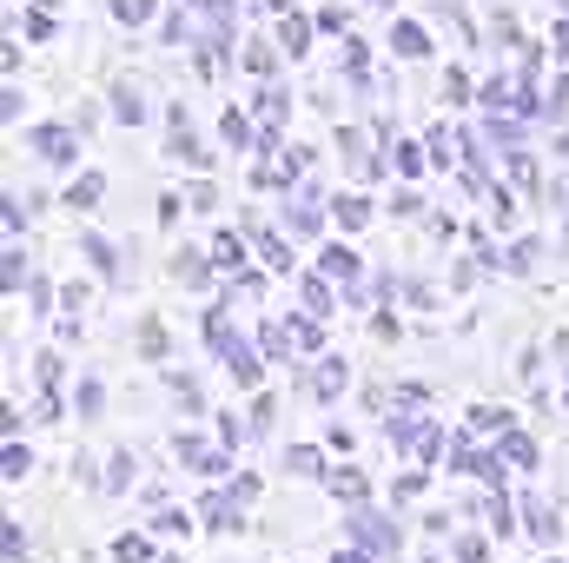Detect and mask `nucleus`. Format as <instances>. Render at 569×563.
I'll return each mask as SVG.
<instances>
[{
  "label": "nucleus",
  "instance_id": "nucleus-1",
  "mask_svg": "<svg viewBox=\"0 0 569 563\" xmlns=\"http://www.w3.org/2000/svg\"><path fill=\"white\" fill-rule=\"evenodd\" d=\"M206 338H212V352L226 358V372H232L239 385H259V378H266L259 352H252V345H246V338L232 332V318H226V312H206Z\"/></svg>",
  "mask_w": 569,
  "mask_h": 563
},
{
  "label": "nucleus",
  "instance_id": "nucleus-2",
  "mask_svg": "<svg viewBox=\"0 0 569 563\" xmlns=\"http://www.w3.org/2000/svg\"><path fill=\"white\" fill-rule=\"evenodd\" d=\"M351 537H358L371 557H391V551H398V524H385L378 511H351Z\"/></svg>",
  "mask_w": 569,
  "mask_h": 563
},
{
  "label": "nucleus",
  "instance_id": "nucleus-3",
  "mask_svg": "<svg viewBox=\"0 0 569 563\" xmlns=\"http://www.w3.org/2000/svg\"><path fill=\"white\" fill-rule=\"evenodd\" d=\"M318 273H325L331 285H345V292H351V285L365 279V259H358L351 246H325V259H318Z\"/></svg>",
  "mask_w": 569,
  "mask_h": 563
},
{
  "label": "nucleus",
  "instance_id": "nucleus-4",
  "mask_svg": "<svg viewBox=\"0 0 569 563\" xmlns=\"http://www.w3.org/2000/svg\"><path fill=\"white\" fill-rule=\"evenodd\" d=\"M33 152L53 159V166H67L80 152V140H73V127H33Z\"/></svg>",
  "mask_w": 569,
  "mask_h": 563
},
{
  "label": "nucleus",
  "instance_id": "nucleus-5",
  "mask_svg": "<svg viewBox=\"0 0 569 563\" xmlns=\"http://www.w3.org/2000/svg\"><path fill=\"white\" fill-rule=\"evenodd\" d=\"M179 464H192V471L219 477V471H226V451H219V444H206V437H179Z\"/></svg>",
  "mask_w": 569,
  "mask_h": 563
},
{
  "label": "nucleus",
  "instance_id": "nucleus-6",
  "mask_svg": "<svg viewBox=\"0 0 569 563\" xmlns=\"http://www.w3.org/2000/svg\"><path fill=\"white\" fill-rule=\"evenodd\" d=\"M246 233H252V239H259V259H266V266H272V273H291V246H284L279 233H266V226H259V219H252V213H246Z\"/></svg>",
  "mask_w": 569,
  "mask_h": 563
},
{
  "label": "nucleus",
  "instance_id": "nucleus-7",
  "mask_svg": "<svg viewBox=\"0 0 569 563\" xmlns=\"http://www.w3.org/2000/svg\"><path fill=\"white\" fill-rule=\"evenodd\" d=\"M246 497H252L246 484H239V491H212V497H206V517H212L219 531H239V504H246Z\"/></svg>",
  "mask_w": 569,
  "mask_h": 563
},
{
  "label": "nucleus",
  "instance_id": "nucleus-8",
  "mask_svg": "<svg viewBox=\"0 0 569 563\" xmlns=\"http://www.w3.org/2000/svg\"><path fill=\"white\" fill-rule=\"evenodd\" d=\"M345 166H351L358 179L378 172V159H371V134H365V127H345Z\"/></svg>",
  "mask_w": 569,
  "mask_h": 563
},
{
  "label": "nucleus",
  "instance_id": "nucleus-9",
  "mask_svg": "<svg viewBox=\"0 0 569 563\" xmlns=\"http://www.w3.org/2000/svg\"><path fill=\"white\" fill-rule=\"evenodd\" d=\"M172 159H186V166H206V152L192 140V127H186V107H172V146H166Z\"/></svg>",
  "mask_w": 569,
  "mask_h": 563
},
{
  "label": "nucleus",
  "instance_id": "nucleus-10",
  "mask_svg": "<svg viewBox=\"0 0 569 563\" xmlns=\"http://www.w3.org/2000/svg\"><path fill=\"white\" fill-rule=\"evenodd\" d=\"M266 152H272V159L259 166V186H284V179H298V166H305L298 152H284V146H266Z\"/></svg>",
  "mask_w": 569,
  "mask_h": 563
},
{
  "label": "nucleus",
  "instance_id": "nucleus-11",
  "mask_svg": "<svg viewBox=\"0 0 569 563\" xmlns=\"http://www.w3.org/2000/svg\"><path fill=\"white\" fill-rule=\"evenodd\" d=\"M298 305L311 312V318H331V279L318 273V279H298Z\"/></svg>",
  "mask_w": 569,
  "mask_h": 563
},
{
  "label": "nucleus",
  "instance_id": "nucleus-12",
  "mask_svg": "<svg viewBox=\"0 0 569 563\" xmlns=\"http://www.w3.org/2000/svg\"><path fill=\"white\" fill-rule=\"evenodd\" d=\"M523 517H530V524H523V531H530V537H537V544H557V511H550V504H543V497H530V504H523Z\"/></svg>",
  "mask_w": 569,
  "mask_h": 563
},
{
  "label": "nucleus",
  "instance_id": "nucleus-13",
  "mask_svg": "<svg viewBox=\"0 0 569 563\" xmlns=\"http://www.w3.org/2000/svg\"><path fill=\"white\" fill-rule=\"evenodd\" d=\"M284 226H291V239H311V233H318V226H325V213H318V206H311V192H305V199H298V206H291V213H284Z\"/></svg>",
  "mask_w": 569,
  "mask_h": 563
},
{
  "label": "nucleus",
  "instance_id": "nucleus-14",
  "mask_svg": "<svg viewBox=\"0 0 569 563\" xmlns=\"http://www.w3.org/2000/svg\"><path fill=\"white\" fill-rule=\"evenodd\" d=\"M345 378H351V372H345V358H325V365L311 372V392H318V398H338V392H345Z\"/></svg>",
  "mask_w": 569,
  "mask_h": 563
},
{
  "label": "nucleus",
  "instance_id": "nucleus-15",
  "mask_svg": "<svg viewBox=\"0 0 569 563\" xmlns=\"http://www.w3.org/2000/svg\"><path fill=\"white\" fill-rule=\"evenodd\" d=\"M391 47H398L405 60H418V53H430V40H425V27H418V20H398V27H391Z\"/></svg>",
  "mask_w": 569,
  "mask_h": 563
},
{
  "label": "nucleus",
  "instance_id": "nucleus-16",
  "mask_svg": "<svg viewBox=\"0 0 569 563\" xmlns=\"http://www.w3.org/2000/svg\"><path fill=\"white\" fill-rule=\"evenodd\" d=\"M212 266H219V259H206V253H179V259H172V273H179L186 285H206L212 279Z\"/></svg>",
  "mask_w": 569,
  "mask_h": 563
},
{
  "label": "nucleus",
  "instance_id": "nucleus-17",
  "mask_svg": "<svg viewBox=\"0 0 569 563\" xmlns=\"http://www.w3.org/2000/svg\"><path fill=\"white\" fill-rule=\"evenodd\" d=\"M305 40H311V20H305V13H284L279 20V47L284 53H305Z\"/></svg>",
  "mask_w": 569,
  "mask_h": 563
},
{
  "label": "nucleus",
  "instance_id": "nucleus-18",
  "mask_svg": "<svg viewBox=\"0 0 569 563\" xmlns=\"http://www.w3.org/2000/svg\"><path fill=\"white\" fill-rule=\"evenodd\" d=\"M219 134H226V146H239V152H246V146H259V127H252L246 113H226V120H219Z\"/></svg>",
  "mask_w": 569,
  "mask_h": 563
},
{
  "label": "nucleus",
  "instance_id": "nucleus-19",
  "mask_svg": "<svg viewBox=\"0 0 569 563\" xmlns=\"http://www.w3.org/2000/svg\"><path fill=\"white\" fill-rule=\"evenodd\" d=\"M212 259H219V273H239V266H246V239H239V233H219Z\"/></svg>",
  "mask_w": 569,
  "mask_h": 563
},
{
  "label": "nucleus",
  "instance_id": "nucleus-20",
  "mask_svg": "<svg viewBox=\"0 0 569 563\" xmlns=\"http://www.w3.org/2000/svg\"><path fill=\"white\" fill-rule=\"evenodd\" d=\"M537 259H543V253H537V239H517V246H510V259H503V273L530 279V273H537Z\"/></svg>",
  "mask_w": 569,
  "mask_h": 563
},
{
  "label": "nucleus",
  "instance_id": "nucleus-21",
  "mask_svg": "<svg viewBox=\"0 0 569 563\" xmlns=\"http://www.w3.org/2000/svg\"><path fill=\"white\" fill-rule=\"evenodd\" d=\"M100 192H107V179H100V172H80V179L67 186V206H93Z\"/></svg>",
  "mask_w": 569,
  "mask_h": 563
},
{
  "label": "nucleus",
  "instance_id": "nucleus-22",
  "mask_svg": "<svg viewBox=\"0 0 569 563\" xmlns=\"http://www.w3.org/2000/svg\"><path fill=\"white\" fill-rule=\"evenodd\" d=\"M503 457H510L517 471H530V464H537V444H530L523 431H503Z\"/></svg>",
  "mask_w": 569,
  "mask_h": 563
},
{
  "label": "nucleus",
  "instance_id": "nucleus-23",
  "mask_svg": "<svg viewBox=\"0 0 569 563\" xmlns=\"http://www.w3.org/2000/svg\"><path fill=\"white\" fill-rule=\"evenodd\" d=\"M87 259L100 266V279H113V273H120V259H113V246H107L100 233H87Z\"/></svg>",
  "mask_w": 569,
  "mask_h": 563
},
{
  "label": "nucleus",
  "instance_id": "nucleus-24",
  "mask_svg": "<svg viewBox=\"0 0 569 563\" xmlns=\"http://www.w3.org/2000/svg\"><path fill=\"white\" fill-rule=\"evenodd\" d=\"M113 113H120L127 127H140V120H146V100L133 93V87H120V93H113Z\"/></svg>",
  "mask_w": 569,
  "mask_h": 563
},
{
  "label": "nucleus",
  "instance_id": "nucleus-25",
  "mask_svg": "<svg viewBox=\"0 0 569 563\" xmlns=\"http://www.w3.org/2000/svg\"><path fill=\"white\" fill-rule=\"evenodd\" d=\"M490 140L517 146V140H523V120H517V113H490Z\"/></svg>",
  "mask_w": 569,
  "mask_h": 563
},
{
  "label": "nucleus",
  "instance_id": "nucleus-26",
  "mask_svg": "<svg viewBox=\"0 0 569 563\" xmlns=\"http://www.w3.org/2000/svg\"><path fill=\"white\" fill-rule=\"evenodd\" d=\"M457 134H450V127H430V159H437V166H450V159H457Z\"/></svg>",
  "mask_w": 569,
  "mask_h": 563
},
{
  "label": "nucleus",
  "instance_id": "nucleus-27",
  "mask_svg": "<svg viewBox=\"0 0 569 563\" xmlns=\"http://www.w3.org/2000/svg\"><path fill=\"white\" fill-rule=\"evenodd\" d=\"M331 213H338V226H345V233H358V226L371 219V206H365V199H338Z\"/></svg>",
  "mask_w": 569,
  "mask_h": 563
},
{
  "label": "nucleus",
  "instance_id": "nucleus-28",
  "mask_svg": "<svg viewBox=\"0 0 569 563\" xmlns=\"http://www.w3.org/2000/svg\"><path fill=\"white\" fill-rule=\"evenodd\" d=\"M140 352L146 358H166V332H159V318H146L140 325Z\"/></svg>",
  "mask_w": 569,
  "mask_h": 563
},
{
  "label": "nucleus",
  "instance_id": "nucleus-29",
  "mask_svg": "<svg viewBox=\"0 0 569 563\" xmlns=\"http://www.w3.org/2000/svg\"><path fill=\"white\" fill-rule=\"evenodd\" d=\"M266 352L284 358V352H298V338H291V325H266Z\"/></svg>",
  "mask_w": 569,
  "mask_h": 563
},
{
  "label": "nucleus",
  "instance_id": "nucleus-30",
  "mask_svg": "<svg viewBox=\"0 0 569 563\" xmlns=\"http://www.w3.org/2000/svg\"><path fill=\"white\" fill-rule=\"evenodd\" d=\"M510 179L530 192V186H537V159H530V152H510Z\"/></svg>",
  "mask_w": 569,
  "mask_h": 563
},
{
  "label": "nucleus",
  "instance_id": "nucleus-31",
  "mask_svg": "<svg viewBox=\"0 0 569 563\" xmlns=\"http://www.w3.org/2000/svg\"><path fill=\"white\" fill-rule=\"evenodd\" d=\"M133 471H140V464L120 451V457H113V471H107V491H127V484H133Z\"/></svg>",
  "mask_w": 569,
  "mask_h": 563
},
{
  "label": "nucleus",
  "instance_id": "nucleus-32",
  "mask_svg": "<svg viewBox=\"0 0 569 563\" xmlns=\"http://www.w3.org/2000/svg\"><path fill=\"white\" fill-rule=\"evenodd\" d=\"M331 491H338V497H351V504H358V497H365V477H358V471H331Z\"/></svg>",
  "mask_w": 569,
  "mask_h": 563
},
{
  "label": "nucleus",
  "instance_id": "nucleus-33",
  "mask_svg": "<svg viewBox=\"0 0 569 563\" xmlns=\"http://www.w3.org/2000/svg\"><path fill=\"white\" fill-rule=\"evenodd\" d=\"M543 113H550V120H569V80H557V87L543 93Z\"/></svg>",
  "mask_w": 569,
  "mask_h": 563
},
{
  "label": "nucleus",
  "instance_id": "nucleus-34",
  "mask_svg": "<svg viewBox=\"0 0 569 563\" xmlns=\"http://www.w3.org/2000/svg\"><path fill=\"white\" fill-rule=\"evenodd\" d=\"M113 557H120V563H146V557H152V544H146V537H120V544H113Z\"/></svg>",
  "mask_w": 569,
  "mask_h": 563
},
{
  "label": "nucleus",
  "instance_id": "nucleus-35",
  "mask_svg": "<svg viewBox=\"0 0 569 563\" xmlns=\"http://www.w3.org/2000/svg\"><path fill=\"white\" fill-rule=\"evenodd\" d=\"M0 544H7V563H27V551H20V524H13V517L0 524Z\"/></svg>",
  "mask_w": 569,
  "mask_h": 563
},
{
  "label": "nucleus",
  "instance_id": "nucleus-36",
  "mask_svg": "<svg viewBox=\"0 0 569 563\" xmlns=\"http://www.w3.org/2000/svg\"><path fill=\"white\" fill-rule=\"evenodd\" d=\"M113 13H120L127 27H140L146 13H152V0H113Z\"/></svg>",
  "mask_w": 569,
  "mask_h": 563
},
{
  "label": "nucleus",
  "instance_id": "nucleus-37",
  "mask_svg": "<svg viewBox=\"0 0 569 563\" xmlns=\"http://www.w3.org/2000/svg\"><path fill=\"white\" fill-rule=\"evenodd\" d=\"M100 398H107V392H100V385H93V378H87V385H80V392H73V405H80V412H87V418H93V412H100Z\"/></svg>",
  "mask_w": 569,
  "mask_h": 563
},
{
  "label": "nucleus",
  "instance_id": "nucleus-38",
  "mask_svg": "<svg viewBox=\"0 0 569 563\" xmlns=\"http://www.w3.org/2000/svg\"><path fill=\"white\" fill-rule=\"evenodd\" d=\"M152 531H159V537H179V531H186V511H159Z\"/></svg>",
  "mask_w": 569,
  "mask_h": 563
},
{
  "label": "nucleus",
  "instance_id": "nucleus-39",
  "mask_svg": "<svg viewBox=\"0 0 569 563\" xmlns=\"http://www.w3.org/2000/svg\"><path fill=\"white\" fill-rule=\"evenodd\" d=\"M272 60H279L272 47H246V67H252V73H272Z\"/></svg>",
  "mask_w": 569,
  "mask_h": 563
},
{
  "label": "nucleus",
  "instance_id": "nucleus-40",
  "mask_svg": "<svg viewBox=\"0 0 569 563\" xmlns=\"http://www.w3.org/2000/svg\"><path fill=\"white\" fill-rule=\"evenodd\" d=\"M430 152H418V146H398V172H425Z\"/></svg>",
  "mask_w": 569,
  "mask_h": 563
},
{
  "label": "nucleus",
  "instance_id": "nucleus-41",
  "mask_svg": "<svg viewBox=\"0 0 569 563\" xmlns=\"http://www.w3.org/2000/svg\"><path fill=\"white\" fill-rule=\"evenodd\" d=\"M443 100H470V80L463 73H443Z\"/></svg>",
  "mask_w": 569,
  "mask_h": 563
},
{
  "label": "nucleus",
  "instance_id": "nucleus-42",
  "mask_svg": "<svg viewBox=\"0 0 569 563\" xmlns=\"http://www.w3.org/2000/svg\"><path fill=\"white\" fill-rule=\"evenodd\" d=\"M172 392H179V398H186V412H199V405H206V398H199V385H192V378H172Z\"/></svg>",
  "mask_w": 569,
  "mask_h": 563
},
{
  "label": "nucleus",
  "instance_id": "nucleus-43",
  "mask_svg": "<svg viewBox=\"0 0 569 563\" xmlns=\"http://www.w3.org/2000/svg\"><path fill=\"white\" fill-rule=\"evenodd\" d=\"M7 477H27V451H20L13 437H7Z\"/></svg>",
  "mask_w": 569,
  "mask_h": 563
},
{
  "label": "nucleus",
  "instance_id": "nucleus-44",
  "mask_svg": "<svg viewBox=\"0 0 569 563\" xmlns=\"http://www.w3.org/2000/svg\"><path fill=\"white\" fill-rule=\"evenodd\" d=\"M338 563H371V551H365V544H351V551H338Z\"/></svg>",
  "mask_w": 569,
  "mask_h": 563
},
{
  "label": "nucleus",
  "instance_id": "nucleus-45",
  "mask_svg": "<svg viewBox=\"0 0 569 563\" xmlns=\"http://www.w3.org/2000/svg\"><path fill=\"white\" fill-rule=\"evenodd\" d=\"M557 53H563V60H569V20H563V27H557Z\"/></svg>",
  "mask_w": 569,
  "mask_h": 563
},
{
  "label": "nucleus",
  "instance_id": "nucleus-46",
  "mask_svg": "<svg viewBox=\"0 0 569 563\" xmlns=\"http://www.w3.org/2000/svg\"><path fill=\"white\" fill-rule=\"evenodd\" d=\"M266 7H272V13H291V0H266Z\"/></svg>",
  "mask_w": 569,
  "mask_h": 563
},
{
  "label": "nucleus",
  "instance_id": "nucleus-47",
  "mask_svg": "<svg viewBox=\"0 0 569 563\" xmlns=\"http://www.w3.org/2000/svg\"><path fill=\"white\" fill-rule=\"evenodd\" d=\"M40 7H60V0H40Z\"/></svg>",
  "mask_w": 569,
  "mask_h": 563
},
{
  "label": "nucleus",
  "instance_id": "nucleus-48",
  "mask_svg": "<svg viewBox=\"0 0 569 563\" xmlns=\"http://www.w3.org/2000/svg\"><path fill=\"white\" fill-rule=\"evenodd\" d=\"M378 7H391V0H378Z\"/></svg>",
  "mask_w": 569,
  "mask_h": 563
},
{
  "label": "nucleus",
  "instance_id": "nucleus-49",
  "mask_svg": "<svg viewBox=\"0 0 569 563\" xmlns=\"http://www.w3.org/2000/svg\"><path fill=\"white\" fill-rule=\"evenodd\" d=\"M166 563H179V557H166Z\"/></svg>",
  "mask_w": 569,
  "mask_h": 563
}]
</instances>
